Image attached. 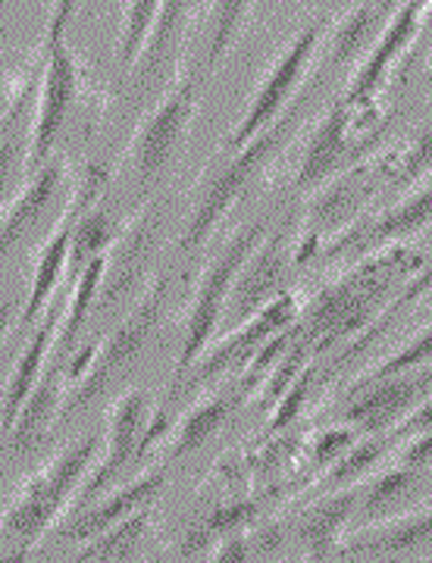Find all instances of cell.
I'll use <instances>...</instances> for the list:
<instances>
[{"label":"cell","mask_w":432,"mask_h":563,"mask_svg":"<svg viewBox=\"0 0 432 563\" xmlns=\"http://www.w3.org/2000/svg\"><path fill=\"white\" fill-rule=\"evenodd\" d=\"M264 235H267V222H247V225H242L220 247V254L213 257V263L207 266L204 276L198 279V288H195L191 303H188L186 310V332H182L179 369H188L191 363L204 354V347L210 344L217 325H220L223 313H226L232 282L239 276L242 263L247 261V254L261 244Z\"/></svg>","instance_id":"5b68a950"},{"label":"cell","mask_w":432,"mask_h":563,"mask_svg":"<svg viewBox=\"0 0 432 563\" xmlns=\"http://www.w3.org/2000/svg\"><path fill=\"white\" fill-rule=\"evenodd\" d=\"M107 176H110V173L101 169V166H85L82 179L76 181V191H73L69 203H66L63 217L57 220V225L51 229L47 242L38 247L32 288H29V298H25V307H22V320H25V325L42 320L44 310L54 301L63 276H66V269H69V247H73L76 222H79V217H82L91 203L101 198Z\"/></svg>","instance_id":"ba28073f"},{"label":"cell","mask_w":432,"mask_h":563,"mask_svg":"<svg viewBox=\"0 0 432 563\" xmlns=\"http://www.w3.org/2000/svg\"><path fill=\"white\" fill-rule=\"evenodd\" d=\"M298 317V298L295 295H279L267 301L261 310H254L251 317L239 322L235 332H229L223 342L217 344L204 361L191 363L188 369H182V385L186 388H198V385H207L210 379H217L220 373H226L229 366L235 363H245L257 347L264 342H273V335H279L283 329H288Z\"/></svg>","instance_id":"8fae6325"},{"label":"cell","mask_w":432,"mask_h":563,"mask_svg":"<svg viewBox=\"0 0 432 563\" xmlns=\"http://www.w3.org/2000/svg\"><path fill=\"white\" fill-rule=\"evenodd\" d=\"M85 0H51V16H47V38H63L69 32L73 20L79 16Z\"/></svg>","instance_id":"f35d334b"},{"label":"cell","mask_w":432,"mask_h":563,"mask_svg":"<svg viewBox=\"0 0 432 563\" xmlns=\"http://www.w3.org/2000/svg\"><path fill=\"white\" fill-rule=\"evenodd\" d=\"M348 129L351 103L342 98L320 120L317 132L310 135L308 147H304V157H301V166H298V176H295V188L298 191L317 188L320 181L330 179L332 173L342 166L345 154H348Z\"/></svg>","instance_id":"d6986e66"},{"label":"cell","mask_w":432,"mask_h":563,"mask_svg":"<svg viewBox=\"0 0 432 563\" xmlns=\"http://www.w3.org/2000/svg\"><path fill=\"white\" fill-rule=\"evenodd\" d=\"M123 232V222H120V213L110 207V203H101V198L91 203L85 210L79 222H76V232H73V247H69V276L79 273L85 263L98 254H107L117 239Z\"/></svg>","instance_id":"4316f807"},{"label":"cell","mask_w":432,"mask_h":563,"mask_svg":"<svg viewBox=\"0 0 432 563\" xmlns=\"http://www.w3.org/2000/svg\"><path fill=\"white\" fill-rule=\"evenodd\" d=\"M57 317H60V313H57ZM57 317H51V313H47V317L35 325L32 339L25 342L20 361H16L13 373H10V379H7V385H3V401H0V432H7V429L13 426L16 413H20L22 401L29 398V391L35 388V383L42 379L44 366H47V357H51V347H54Z\"/></svg>","instance_id":"7402d4cb"},{"label":"cell","mask_w":432,"mask_h":563,"mask_svg":"<svg viewBox=\"0 0 432 563\" xmlns=\"http://www.w3.org/2000/svg\"><path fill=\"white\" fill-rule=\"evenodd\" d=\"M254 514H257V504L254 501H239V504H229V507H220V510H213L204 523L198 526V529L188 536L186 551H191V548L198 544V539H223V536H229V532H239L242 526L254 520Z\"/></svg>","instance_id":"836d02e7"},{"label":"cell","mask_w":432,"mask_h":563,"mask_svg":"<svg viewBox=\"0 0 432 563\" xmlns=\"http://www.w3.org/2000/svg\"><path fill=\"white\" fill-rule=\"evenodd\" d=\"M101 439V432H88L29 476L13 504L0 514V544H10L7 558L22 561L69 514L73 498L98 461Z\"/></svg>","instance_id":"6da1fadb"},{"label":"cell","mask_w":432,"mask_h":563,"mask_svg":"<svg viewBox=\"0 0 432 563\" xmlns=\"http://www.w3.org/2000/svg\"><path fill=\"white\" fill-rule=\"evenodd\" d=\"M66 391H69V379H66V363L60 361L54 363L51 369H44L42 379L35 383V388L29 391V398L22 401L13 426L7 429L10 448H13L16 454L32 451V448L51 432L54 420L60 417Z\"/></svg>","instance_id":"e0dca14e"},{"label":"cell","mask_w":432,"mask_h":563,"mask_svg":"<svg viewBox=\"0 0 432 563\" xmlns=\"http://www.w3.org/2000/svg\"><path fill=\"white\" fill-rule=\"evenodd\" d=\"M254 551H251V539L242 532H229L220 539V548L210 554L213 561H247Z\"/></svg>","instance_id":"60d3db41"},{"label":"cell","mask_w":432,"mask_h":563,"mask_svg":"<svg viewBox=\"0 0 432 563\" xmlns=\"http://www.w3.org/2000/svg\"><path fill=\"white\" fill-rule=\"evenodd\" d=\"M413 263H417V254L405 251V247L379 254L370 263H364L361 269H354L351 276H345L326 295H320L310 310V342H317V347H323V344L330 347L348 335H357L379 313V303L389 295L395 279L401 273H408Z\"/></svg>","instance_id":"3957f363"},{"label":"cell","mask_w":432,"mask_h":563,"mask_svg":"<svg viewBox=\"0 0 432 563\" xmlns=\"http://www.w3.org/2000/svg\"><path fill=\"white\" fill-rule=\"evenodd\" d=\"M323 41V20L310 22L308 29H301L295 38L288 41V47L273 60L267 76L261 81L254 101L245 110V117L229 135V147H242L251 135H257L267 122H273L283 110H286L291 98L298 95V85H304V76L310 73L313 54Z\"/></svg>","instance_id":"30bf717a"},{"label":"cell","mask_w":432,"mask_h":563,"mask_svg":"<svg viewBox=\"0 0 432 563\" xmlns=\"http://www.w3.org/2000/svg\"><path fill=\"white\" fill-rule=\"evenodd\" d=\"M310 101H313V81L304 88V95H295L291 98V103H288L276 120L267 122L257 135H251L242 147H235V157L213 179L207 181L204 195L195 203V210L188 217L186 232H182V244H179L182 254L198 251L213 235V229L220 225V220L226 217L229 210L245 198L251 181L267 169V163L279 151H286L291 135L298 132V125L308 117Z\"/></svg>","instance_id":"7a4b0ae2"},{"label":"cell","mask_w":432,"mask_h":563,"mask_svg":"<svg viewBox=\"0 0 432 563\" xmlns=\"http://www.w3.org/2000/svg\"><path fill=\"white\" fill-rule=\"evenodd\" d=\"M63 179H66V163L57 161V157H47L42 166L29 169L25 185L10 198V203L0 213V261L35 232V225L42 222L47 207L60 195Z\"/></svg>","instance_id":"4fadbf2b"},{"label":"cell","mask_w":432,"mask_h":563,"mask_svg":"<svg viewBox=\"0 0 432 563\" xmlns=\"http://www.w3.org/2000/svg\"><path fill=\"white\" fill-rule=\"evenodd\" d=\"M107 257H110V251L91 257L79 273H73V279H69V295H66V307H63L60 317H57V332H54V347H51V354H60L63 357V354L73 351L82 322L88 320L91 307H95L98 295H101L103 276H107Z\"/></svg>","instance_id":"603a6c76"},{"label":"cell","mask_w":432,"mask_h":563,"mask_svg":"<svg viewBox=\"0 0 432 563\" xmlns=\"http://www.w3.org/2000/svg\"><path fill=\"white\" fill-rule=\"evenodd\" d=\"M432 539V507L430 510H420V514H408V517H398L391 523L379 526V529H364L357 536H351L345 551L348 554H401V551H411L417 544L430 542Z\"/></svg>","instance_id":"d4e9b609"},{"label":"cell","mask_w":432,"mask_h":563,"mask_svg":"<svg viewBox=\"0 0 432 563\" xmlns=\"http://www.w3.org/2000/svg\"><path fill=\"white\" fill-rule=\"evenodd\" d=\"M247 539H251V551H254V548L273 551V548H279V542H283V529H279V526H267V529H261V532H254V536H247Z\"/></svg>","instance_id":"f6af8a7d"},{"label":"cell","mask_w":432,"mask_h":563,"mask_svg":"<svg viewBox=\"0 0 432 563\" xmlns=\"http://www.w3.org/2000/svg\"><path fill=\"white\" fill-rule=\"evenodd\" d=\"M354 492H342L335 498H326L317 507H310L301 520V542L308 548V558H326L330 548L342 539V529L348 523L354 510Z\"/></svg>","instance_id":"83f0119b"},{"label":"cell","mask_w":432,"mask_h":563,"mask_svg":"<svg viewBox=\"0 0 432 563\" xmlns=\"http://www.w3.org/2000/svg\"><path fill=\"white\" fill-rule=\"evenodd\" d=\"M383 457V444L379 442H364V444H351L348 451L335 461L332 466L330 479L332 483H354L357 476H364L370 466H376V461Z\"/></svg>","instance_id":"74e56055"},{"label":"cell","mask_w":432,"mask_h":563,"mask_svg":"<svg viewBox=\"0 0 432 563\" xmlns=\"http://www.w3.org/2000/svg\"><path fill=\"white\" fill-rule=\"evenodd\" d=\"M310 388V373L301 379V383H295V388H291V395H288L286 401H283V407H279V420H276V426H286L288 420H295V413H298V407H301V401H304V395H308Z\"/></svg>","instance_id":"7bdbcfd3"},{"label":"cell","mask_w":432,"mask_h":563,"mask_svg":"<svg viewBox=\"0 0 432 563\" xmlns=\"http://www.w3.org/2000/svg\"><path fill=\"white\" fill-rule=\"evenodd\" d=\"M288 266V244L283 232H276L273 239H261V244L247 254L242 263L239 276L232 282L226 310L242 322L254 310H261L264 303L276 298V285L283 279V269Z\"/></svg>","instance_id":"5bb4252c"},{"label":"cell","mask_w":432,"mask_h":563,"mask_svg":"<svg viewBox=\"0 0 432 563\" xmlns=\"http://www.w3.org/2000/svg\"><path fill=\"white\" fill-rule=\"evenodd\" d=\"M432 169V129H427L420 139L413 141V147L389 166L391 188H408L413 181H420Z\"/></svg>","instance_id":"d590c367"},{"label":"cell","mask_w":432,"mask_h":563,"mask_svg":"<svg viewBox=\"0 0 432 563\" xmlns=\"http://www.w3.org/2000/svg\"><path fill=\"white\" fill-rule=\"evenodd\" d=\"M430 288H432V257L427 263H423V269L417 273V279L408 282V288H405V291H401V295L395 298V303L383 310V320L373 322L370 332H364V335H361V344H357V347H351L345 357H354V354H357L361 347H367V344H370L373 339L379 335V332H386V325H389V322L395 320V317H398V313H401L405 307H411V303L417 301V298H423V295H427Z\"/></svg>","instance_id":"e575fe53"},{"label":"cell","mask_w":432,"mask_h":563,"mask_svg":"<svg viewBox=\"0 0 432 563\" xmlns=\"http://www.w3.org/2000/svg\"><path fill=\"white\" fill-rule=\"evenodd\" d=\"M82 60L63 38L44 41V66L35 95V113L29 122V151H25V169L42 166L54 157V144L69 122V113L82 95Z\"/></svg>","instance_id":"8992f818"},{"label":"cell","mask_w":432,"mask_h":563,"mask_svg":"<svg viewBox=\"0 0 432 563\" xmlns=\"http://www.w3.org/2000/svg\"><path fill=\"white\" fill-rule=\"evenodd\" d=\"M257 0H210L207 7V69H217L245 32Z\"/></svg>","instance_id":"f546056e"},{"label":"cell","mask_w":432,"mask_h":563,"mask_svg":"<svg viewBox=\"0 0 432 563\" xmlns=\"http://www.w3.org/2000/svg\"><path fill=\"white\" fill-rule=\"evenodd\" d=\"M191 3L195 0H160L157 20L151 25V35H147L142 54L132 66L135 91H147L169 69V63L176 57L179 44H182V35H186Z\"/></svg>","instance_id":"ffe728a7"},{"label":"cell","mask_w":432,"mask_h":563,"mask_svg":"<svg viewBox=\"0 0 432 563\" xmlns=\"http://www.w3.org/2000/svg\"><path fill=\"white\" fill-rule=\"evenodd\" d=\"M25 113V88L16 95V101L7 113V122L0 125V213L16 195L22 169H25V151H29V129L22 125Z\"/></svg>","instance_id":"f1b7e54d"},{"label":"cell","mask_w":432,"mask_h":563,"mask_svg":"<svg viewBox=\"0 0 432 563\" xmlns=\"http://www.w3.org/2000/svg\"><path fill=\"white\" fill-rule=\"evenodd\" d=\"M395 10V0H364L357 7H351L342 20L332 25L330 47H326V69H342L361 57V51L367 47V41L373 38V32L383 25V20Z\"/></svg>","instance_id":"cb8c5ba5"},{"label":"cell","mask_w":432,"mask_h":563,"mask_svg":"<svg viewBox=\"0 0 432 563\" xmlns=\"http://www.w3.org/2000/svg\"><path fill=\"white\" fill-rule=\"evenodd\" d=\"M276 3H279V0H257V10H254V13H267L269 7H276Z\"/></svg>","instance_id":"7dc6e473"},{"label":"cell","mask_w":432,"mask_h":563,"mask_svg":"<svg viewBox=\"0 0 432 563\" xmlns=\"http://www.w3.org/2000/svg\"><path fill=\"white\" fill-rule=\"evenodd\" d=\"M427 429H432V401H427L423 407H417L411 420L405 422V426H398L391 439H413V435H420V432H427Z\"/></svg>","instance_id":"b9f144b4"},{"label":"cell","mask_w":432,"mask_h":563,"mask_svg":"<svg viewBox=\"0 0 432 563\" xmlns=\"http://www.w3.org/2000/svg\"><path fill=\"white\" fill-rule=\"evenodd\" d=\"M432 220V181H427L423 188H417L408 201L395 203L391 210H386L376 222H357L351 232H345L339 242L332 244L330 257L348 251V247H376V244L398 242L408 239L411 232H417L420 225H427Z\"/></svg>","instance_id":"ac0fdd59"},{"label":"cell","mask_w":432,"mask_h":563,"mask_svg":"<svg viewBox=\"0 0 432 563\" xmlns=\"http://www.w3.org/2000/svg\"><path fill=\"white\" fill-rule=\"evenodd\" d=\"M432 461V429L427 432H420V439L401 454V463H408V466H427Z\"/></svg>","instance_id":"ee69618b"},{"label":"cell","mask_w":432,"mask_h":563,"mask_svg":"<svg viewBox=\"0 0 432 563\" xmlns=\"http://www.w3.org/2000/svg\"><path fill=\"white\" fill-rule=\"evenodd\" d=\"M147 542H154V520L144 507H139L125 520L103 529L91 542H85L76 551V558L79 561H129V558H139Z\"/></svg>","instance_id":"484cf974"},{"label":"cell","mask_w":432,"mask_h":563,"mask_svg":"<svg viewBox=\"0 0 432 563\" xmlns=\"http://www.w3.org/2000/svg\"><path fill=\"white\" fill-rule=\"evenodd\" d=\"M151 420V398L144 391H125L107 410V429H103V457L95 461L91 473L85 476L79 495L73 498L69 517L85 510L88 504L103 498L113 485L123 479L125 466L139 463V442L144 426Z\"/></svg>","instance_id":"9c48e42d"},{"label":"cell","mask_w":432,"mask_h":563,"mask_svg":"<svg viewBox=\"0 0 432 563\" xmlns=\"http://www.w3.org/2000/svg\"><path fill=\"white\" fill-rule=\"evenodd\" d=\"M3 479H7V473H3V466H0V485H3Z\"/></svg>","instance_id":"c3c4849f"},{"label":"cell","mask_w":432,"mask_h":563,"mask_svg":"<svg viewBox=\"0 0 432 563\" xmlns=\"http://www.w3.org/2000/svg\"><path fill=\"white\" fill-rule=\"evenodd\" d=\"M195 110H198V76L188 69L135 129L129 161H132L135 179L142 185L157 179L176 157V151L182 147L191 129Z\"/></svg>","instance_id":"52a82bcc"},{"label":"cell","mask_w":432,"mask_h":563,"mask_svg":"<svg viewBox=\"0 0 432 563\" xmlns=\"http://www.w3.org/2000/svg\"><path fill=\"white\" fill-rule=\"evenodd\" d=\"M160 0H125L123 20H120V35H117V69L129 73L139 54H142L144 41L151 35V25L157 20Z\"/></svg>","instance_id":"1f68e13d"},{"label":"cell","mask_w":432,"mask_h":563,"mask_svg":"<svg viewBox=\"0 0 432 563\" xmlns=\"http://www.w3.org/2000/svg\"><path fill=\"white\" fill-rule=\"evenodd\" d=\"M430 388L432 363L395 373L386 379H376L370 385H361L357 391H364V395L348 407V422H354L364 432H383L398 417H405Z\"/></svg>","instance_id":"7c38bea8"},{"label":"cell","mask_w":432,"mask_h":563,"mask_svg":"<svg viewBox=\"0 0 432 563\" xmlns=\"http://www.w3.org/2000/svg\"><path fill=\"white\" fill-rule=\"evenodd\" d=\"M13 322H16V303L3 301L0 303V342L7 339V332L13 329Z\"/></svg>","instance_id":"bcb514c9"},{"label":"cell","mask_w":432,"mask_h":563,"mask_svg":"<svg viewBox=\"0 0 432 563\" xmlns=\"http://www.w3.org/2000/svg\"><path fill=\"white\" fill-rule=\"evenodd\" d=\"M420 485V470L417 466H398V470H391L386 473L379 483L373 485L370 492H367V504H364V514L367 517H389L395 514V507H401L405 498H411V492Z\"/></svg>","instance_id":"d6a6232c"},{"label":"cell","mask_w":432,"mask_h":563,"mask_svg":"<svg viewBox=\"0 0 432 563\" xmlns=\"http://www.w3.org/2000/svg\"><path fill=\"white\" fill-rule=\"evenodd\" d=\"M423 363H432V325L427 329V332H420V335H417L405 351H398V354L389 357V361L383 363L379 369H373L370 376H364V379L357 383V388H361V385L376 383V379H386V376H395V373L413 369V366H423Z\"/></svg>","instance_id":"8d00e7d4"},{"label":"cell","mask_w":432,"mask_h":563,"mask_svg":"<svg viewBox=\"0 0 432 563\" xmlns=\"http://www.w3.org/2000/svg\"><path fill=\"white\" fill-rule=\"evenodd\" d=\"M166 298H169V276H160L147 288V295H144L142 301L135 303V310L103 342L95 344L91 363L85 366L82 376L69 385V395H66L60 410L63 420L79 413L82 407H88L107 385L123 373L125 366H132V361L144 351V344L151 342V332L160 322Z\"/></svg>","instance_id":"277c9868"},{"label":"cell","mask_w":432,"mask_h":563,"mask_svg":"<svg viewBox=\"0 0 432 563\" xmlns=\"http://www.w3.org/2000/svg\"><path fill=\"white\" fill-rule=\"evenodd\" d=\"M235 407L232 395H213L198 407H191L186 420L179 422V429L173 432V457H186L191 451H198L201 444L210 442L217 435V429L226 422V417Z\"/></svg>","instance_id":"4dcf8cb0"},{"label":"cell","mask_w":432,"mask_h":563,"mask_svg":"<svg viewBox=\"0 0 432 563\" xmlns=\"http://www.w3.org/2000/svg\"><path fill=\"white\" fill-rule=\"evenodd\" d=\"M427 7H430V0H405V3H398V7L391 10L389 22L383 25V35H379L376 47L370 51V57H367V63L357 69V76L351 81L348 95H345V101H348L351 107L367 101L373 91L383 85L389 66L395 63V57H398V54L411 44L413 35H417L420 22L427 16Z\"/></svg>","instance_id":"9a60e30c"},{"label":"cell","mask_w":432,"mask_h":563,"mask_svg":"<svg viewBox=\"0 0 432 563\" xmlns=\"http://www.w3.org/2000/svg\"><path fill=\"white\" fill-rule=\"evenodd\" d=\"M157 213L154 210H144L139 220L132 222L129 229L123 225L117 244L110 247V257H107V301L113 303L117 298H123L125 291L142 279L144 266L151 261V251H154V239H157Z\"/></svg>","instance_id":"44dd1931"},{"label":"cell","mask_w":432,"mask_h":563,"mask_svg":"<svg viewBox=\"0 0 432 563\" xmlns=\"http://www.w3.org/2000/svg\"><path fill=\"white\" fill-rule=\"evenodd\" d=\"M166 483L164 470H154V473H142L139 479H132L123 488L117 492H107L103 498H98L95 504H88L85 510L73 514L69 523L60 526V539L66 542H91L95 536H101L103 529H110L113 523L125 520L129 514H135L139 507H144L147 501H154L160 495V488Z\"/></svg>","instance_id":"2e32d148"},{"label":"cell","mask_w":432,"mask_h":563,"mask_svg":"<svg viewBox=\"0 0 432 563\" xmlns=\"http://www.w3.org/2000/svg\"><path fill=\"white\" fill-rule=\"evenodd\" d=\"M351 442H354L351 429H332V432H326V435L317 442V448H313V461L335 463L342 454H345V451H348Z\"/></svg>","instance_id":"ab89813d"}]
</instances>
